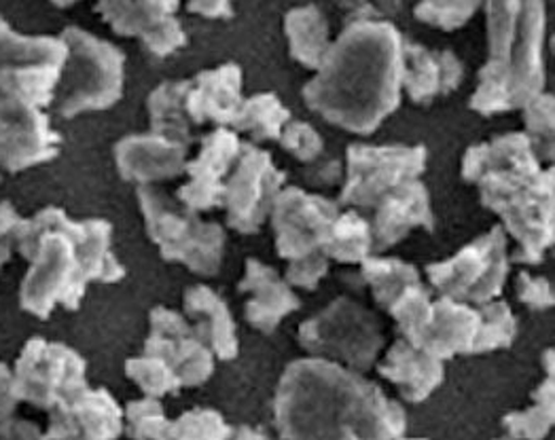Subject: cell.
I'll use <instances>...</instances> for the list:
<instances>
[{
    "instance_id": "cell-13",
    "label": "cell",
    "mask_w": 555,
    "mask_h": 440,
    "mask_svg": "<svg viewBox=\"0 0 555 440\" xmlns=\"http://www.w3.org/2000/svg\"><path fill=\"white\" fill-rule=\"evenodd\" d=\"M286 174L280 172L272 155L250 142H242L240 157L225 182L223 208L228 224L242 235L257 233L276 204Z\"/></svg>"
},
{
    "instance_id": "cell-43",
    "label": "cell",
    "mask_w": 555,
    "mask_h": 440,
    "mask_svg": "<svg viewBox=\"0 0 555 440\" xmlns=\"http://www.w3.org/2000/svg\"><path fill=\"white\" fill-rule=\"evenodd\" d=\"M328 261L331 259L324 255L323 250L308 255L304 259H297V261H288L286 282L291 286H297L304 290H314L328 271Z\"/></svg>"
},
{
    "instance_id": "cell-22",
    "label": "cell",
    "mask_w": 555,
    "mask_h": 440,
    "mask_svg": "<svg viewBox=\"0 0 555 440\" xmlns=\"http://www.w3.org/2000/svg\"><path fill=\"white\" fill-rule=\"evenodd\" d=\"M189 144L162 133L126 135L115 146V164L124 180L151 184L185 174Z\"/></svg>"
},
{
    "instance_id": "cell-7",
    "label": "cell",
    "mask_w": 555,
    "mask_h": 440,
    "mask_svg": "<svg viewBox=\"0 0 555 440\" xmlns=\"http://www.w3.org/2000/svg\"><path fill=\"white\" fill-rule=\"evenodd\" d=\"M66 57L68 44L62 37H24L0 17V108H47Z\"/></svg>"
},
{
    "instance_id": "cell-28",
    "label": "cell",
    "mask_w": 555,
    "mask_h": 440,
    "mask_svg": "<svg viewBox=\"0 0 555 440\" xmlns=\"http://www.w3.org/2000/svg\"><path fill=\"white\" fill-rule=\"evenodd\" d=\"M185 313L195 322L197 335L221 360H233L240 352L235 322L228 303L208 286H191L183 295Z\"/></svg>"
},
{
    "instance_id": "cell-16",
    "label": "cell",
    "mask_w": 555,
    "mask_h": 440,
    "mask_svg": "<svg viewBox=\"0 0 555 440\" xmlns=\"http://www.w3.org/2000/svg\"><path fill=\"white\" fill-rule=\"evenodd\" d=\"M181 0H95V11L121 37H134L155 57H168L186 44L177 20Z\"/></svg>"
},
{
    "instance_id": "cell-9",
    "label": "cell",
    "mask_w": 555,
    "mask_h": 440,
    "mask_svg": "<svg viewBox=\"0 0 555 440\" xmlns=\"http://www.w3.org/2000/svg\"><path fill=\"white\" fill-rule=\"evenodd\" d=\"M299 346L312 355L367 371L384 348V335L371 311L341 297L299 326Z\"/></svg>"
},
{
    "instance_id": "cell-38",
    "label": "cell",
    "mask_w": 555,
    "mask_h": 440,
    "mask_svg": "<svg viewBox=\"0 0 555 440\" xmlns=\"http://www.w3.org/2000/svg\"><path fill=\"white\" fill-rule=\"evenodd\" d=\"M481 4L483 0H420L414 15L426 26L452 33L468 24Z\"/></svg>"
},
{
    "instance_id": "cell-21",
    "label": "cell",
    "mask_w": 555,
    "mask_h": 440,
    "mask_svg": "<svg viewBox=\"0 0 555 440\" xmlns=\"http://www.w3.org/2000/svg\"><path fill=\"white\" fill-rule=\"evenodd\" d=\"M124 432V411L106 390L86 386L49 411L47 439H117Z\"/></svg>"
},
{
    "instance_id": "cell-6",
    "label": "cell",
    "mask_w": 555,
    "mask_h": 440,
    "mask_svg": "<svg viewBox=\"0 0 555 440\" xmlns=\"http://www.w3.org/2000/svg\"><path fill=\"white\" fill-rule=\"evenodd\" d=\"M62 39L68 44V57L55 89V108L64 119L81 113L106 111L124 95L126 55L92 33L66 28Z\"/></svg>"
},
{
    "instance_id": "cell-23",
    "label": "cell",
    "mask_w": 555,
    "mask_h": 440,
    "mask_svg": "<svg viewBox=\"0 0 555 440\" xmlns=\"http://www.w3.org/2000/svg\"><path fill=\"white\" fill-rule=\"evenodd\" d=\"M373 210L375 217L371 222V229L375 253H384L397 246L417 227L426 231L435 229L430 195L428 189L420 182V178L390 191Z\"/></svg>"
},
{
    "instance_id": "cell-32",
    "label": "cell",
    "mask_w": 555,
    "mask_h": 440,
    "mask_svg": "<svg viewBox=\"0 0 555 440\" xmlns=\"http://www.w3.org/2000/svg\"><path fill=\"white\" fill-rule=\"evenodd\" d=\"M146 108L151 117V132L162 133L189 146L197 140V133L189 126L183 111L181 81H166L153 89L146 100Z\"/></svg>"
},
{
    "instance_id": "cell-40",
    "label": "cell",
    "mask_w": 555,
    "mask_h": 440,
    "mask_svg": "<svg viewBox=\"0 0 555 440\" xmlns=\"http://www.w3.org/2000/svg\"><path fill=\"white\" fill-rule=\"evenodd\" d=\"M233 430L212 409H193L170 424L168 439H230Z\"/></svg>"
},
{
    "instance_id": "cell-33",
    "label": "cell",
    "mask_w": 555,
    "mask_h": 440,
    "mask_svg": "<svg viewBox=\"0 0 555 440\" xmlns=\"http://www.w3.org/2000/svg\"><path fill=\"white\" fill-rule=\"evenodd\" d=\"M288 121L291 113L276 93H257L242 102L232 128L235 132L248 133L255 142H266L278 140Z\"/></svg>"
},
{
    "instance_id": "cell-30",
    "label": "cell",
    "mask_w": 555,
    "mask_h": 440,
    "mask_svg": "<svg viewBox=\"0 0 555 440\" xmlns=\"http://www.w3.org/2000/svg\"><path fill=\"white\" fill-rule=\"evenodd\" d=\"M361 273L370 284L375 303L386 311L408 288L420 284L416 267L392 257H367L361 263Z\"/></svg>"
},
{
    "instance_id": "cell-37",
    "label": "cell",
    "mask_w": 555,
    "mask_h": 440,
    "mask_svg": "<svg viewBox=\"0 0 555 440\" xmlns=\"http://www.w3.org/2000/svg\"><path fill=\"white\" fill-rule=\"evenodd\" d=\"M126 375L139 386L146 397L162 398L166 394H179L183 388L177 373L157 355L144 353L140 358H130L126 362Z\"/></svg>"
},
{
    "instance_id": "cell-31",
    "label": "cell",
    "mask_w": 555,
    "mask_h": 440,
    "mask_svg": "<svg viewBox=\"0 0 555 440\" xmlns=\"http://www.w3.org/2000/svg\"><path fill=\"white\" fill-rule=\"evenodd\" d=\"M324 255L337 263L361 264L373 253V229L359 212H344L331 227Z\"/></svg>"
},
{
    "instance_id": "cell-39",
    "label": "cell",
    "mask_w": 555,
    "mask_h": 440,
    "mask_svg": "<svg viewBox=\"0 0 555 440\" xmlns=\"http://www.w3.org/2000/svg\"><path fill=\"white\" fill-rule=\"evenodd\" d=\"M170 424L157 398L146 397L126 406V432L132 439H168Z\"/></svg>"
},
{
    "instance_id": "cell-5",
    "label": "cell",
    "mask_w": 555,
    "mask_h": 440,
    "mask_svg": "<svg viewBox=\"0 0 555 440\" xmlns=\"http://www.w3.org/2000/svg\"><path fill=\"white\" fill-rule=\"evenodd\" d=\"M140 210L151 242L159 246L164 261L183 263L197 275L219 273L225 255V229L219 222H204L195 210L177 204L166 193L142 184Z\"/></svg>"
},
{
    "instance_id": "cell-10",
    "label": "cell",
    "mask_w": 555,
    "mask_h": 440,
    "mask_svg": "<svg viewBox=\"0 0 555 440\" xmlns=\"http://www.w3.org/2000/svg\"><path fill=\"white\" fill-rule=\"evenodd\" d=\"M426 157L424 146L350 144L339 202L373 210L390 191L422 177Z\"/></svg>"
},
{
    "instance_id": "cell-35",
    "label": "cell",
    "mask_w": 555,
    "mask_h": 440,
    "mask_svg": "<svg viewBox=\"0 0 555 440\" xmlns=\"http://www.w3.org/2000/svg\"><path fill=\"white\" fill-rule=\"evenodd\" d=\"M526 135L539 159L555 161V95L541 91L524 108Z\"/></svg>"
},
{
    "instance_id": "cell-48",
    "label": "cell",
    "mask_w": 555,
    "mask_h": 440,
    "mask_svg": "<svg viewBox=\"0 0 555 440\" xmlns=\"http://www.w3.org/2000/svg\"><path fill=\"white\" fill-rule=\"evenodd\" d=\"M55 7H60V9H64V7H73L75 2H79V0H51Z\"/></svg>"
},
{
    "instance_id": "cell-29",
    "label": "cell",
    "mask_w": 555,
    "mask_h": 440,
    "mask_svg": "<svg viewBox=\"0 0 555 440\" xmlns=\"http://www.w3.org/2000/svg\"><path fill=\"white\" fill-rule=\"evenodd\" d=\"M284 33L295 62L310 70H319L331 47L328 22L314 4L291 9L284 17Z\"/></svg>"
},
{
    "instance_id": "cell-36",
    "label": "cell",
    "mask_w": 555,
    "mask_h": 440,
    "mask_svg": "<svg viewBox=\"0 0 555 440\" xmlns=\"http://www.w3.org/2000/svg\"><path fill=\"white\" fill-rule=\"evenodd\" d=\"M517 335V322L505 301H490L479 306V333L475 341V352L488 353L509 348Z\"/></svg>"
},
{
    "instance_id": "cell-1",
    "label": "cell",
    "mask_w": 555,
    "mask_h": 440,
    "mask_svg": "<svg viewBox=\"0 0 555 440\" xmlns=\"http://www.w3.org/2000/svg\"><path fill=\"white\" fill-rule=\"evenodd\" d=\"M403 44L386 20H352L304 88L308 108L346 132H375L401 106Z\"/></svg>"
},
{
    "instance_id": "cell-34",
    "label": "cell",
    "mask_w": 555,
    "mask_h": 440,
    "mask_svg": "<svg viewBox=\"0 0 555 440\" xmlns=\"http://www.w3.org/2000/svg\"><path fill=\"white\" fill-rule=\"evenodd\" d=\"M555 426V375L532 392V406L515 411L503 419V428L513 439H543Z\"/></svg>"
},
{
    "instance_id": "cell-41",
    "label": "cell",
    "mask_w": 555,
    "mask_h": 440,
    "mask_svg": "<svg viewBox=\"0 0 555 440\" xmlns=\"http://www.w3.org/2000/svg\"><path fill=\"white\" fill-rule=\"evenodd\" d=\"M20 398L13 388V373L7 364H0V439H41L46 437L33 422L15 419Z\"/></svg>"
},
{
    "instance_id": "cell-45",
    "label": "cell",
    "mask_w": 555,
    "mask_h": 440,
    "mask_svg": "<svg viewBox=\"0 0 555 440\" xmlns=\"http://www.w3.org/2000/svg\"><path fill=\"white\" fill-rule=\"evenodd\" d=\"M22 217L15 212L11 202H0V271L11 259L13 246H17V229Z\"/></svg>"
},
{
    "instance_id": "cell-47",
    "label": "cell",
    "mask_w": 555,
    "mask_h": 440,
    "mask_svg": "<svg viewBox=\"0 0 555 440\" xmlns=\"http://www.w3.org/2000/svg\"><path fill=\"white\" fill-rule=\"evenodd\" d=\"M543 368L547 371V375H555V350L543 352Z\"/></svg>"
},
{
    "instance_id": "cell-4",
    "label": "cell",
    "mask_w": 555,
    "mask_h": 440,
    "mask_svg": "<svg viewBox=\"0 0 555 440\" xmlns=\"http://www.w3.org/2000/svg\"><path fill=\"white\" fill-rule=\"evenodd\" d=\"M488 62L468 106L492 117L524 108L545 88V0H483Z\"/></svg>"
},
{
    "instance_id": "cell-8",
    "label": "cell",
    "mask_w": 555,
    "mask_h": 440,
    "mask_svg": "<svg viewBox=\"0 0 555 440\" xmlns=\"http://www.w3.org/2000/svg\"><path fill=\"white\" fill-rule=\"evenodd\" d=\"M426 275L441 297L477 308L499 299L509 275L505 227L496 224L466 244L452 259L428 264Z\"/></svg>"
},
{
    "instance_id": "cell-27",
    "label": "cell",
    "mask_w": 555,
    "mask_h": 440,
    "mask_svg": "<svg viewBox=\"0 0 555 440\" xmlns=\"http://www.w3.org/2000/svg\"><path fill=\"white\" fill-rule=\"evenodd\" d=\"M377 373L397 386L399 394L408 402H424L443 384V360L412 346L408 339H399L377 364Z\"/></svg>"
},
{
    "instance_id": "cell-12",
    "label": "cell",
    "mask_w": 555,
    "mask_h": 440,
    "mask_svg": "<svg viewBox=\"0 0 555 440\" xmlns=\"http://www.w3.org/2000/svg\"><path fill=\"white\" fill-rule=\"evenodd\" d=\"M86 371L88 362L68 346L35 337L15 362L13 388L20 400L51 411L88 386Z\"/></svg>"
},
{
    "instance_id": "cell-46",
    "label": "cell",
    "mask_w": 555,
    "mask_h": 440,
    "mask_svg": "<svg viewBox=\"0 0 555 440\" xmlns=\"http://www.w3.org/2000/svg\"><path fill=\"white\" fill-rule=\"evenodd\" d=\"M186 9L206 20H232L233 0H186Z\"/></svg>"
},
{
    "instance_id": "cell-2",
    "label": "cell",
    "mask_w": 555,
    "mask_h": 440,
    "mask_svg": "<svg viewBox=\"0 0 555 440\" xmlns=\"http://www.w3.org/2000/svg\"><path fill=\"white\" fill-rule=\"evenodd\" d=\"M274 424L284 439H397L408 430V415L361 373L314 355L286 366Z\"/></svg>"
},
{
    "instance_id": "cell-44",
    "label": "cell",
    "mask_w": 555,
    "mask_h": 440,
    "mask_svg": "<svg viewBox=\"0 0 555 440\" xmlns=\"http://www.w3.org/2000/svg\"><path fill=\"white\" fill-rule=\"evenodd\" d=\"M517 299L526 306V308L543 309L555 308V290L550 284V280L545 277H532L528 271H521L517 275Z\"/></svg>"
},
{
    "instance_id": "cell-24",
    "label": "cell",
    "mask_w": 555,
    "mask_h": 440,
    "mask_svg": "<svg viewBox=\"0 0 555 440\" xmlns=\"http://www.w3.org/2000/svg\"><path fill=\"white\" fill-rule=\"evenodd\" d=\"M237 290L250 295L244 308L248 324L266 335H272L288 313L301 308L291 284L278 275L274 267L257 259L246 261V273L237 284Z\"/></svg>"
},
{
    "instance_id": "cell-3",
    "label": "cell",
    "mask_w": 555,
    "mask_h": 440,
    "mask_svg": "<svg viewBox=\"0 0 555 440\" xmlns=\"http://www.w3.org/2000/svg\"><path fill=\"white\" fill-rule=\"evenodd\" d=\"M108 220H73L60 208L22 219L17 250L30 263L22 282V309L49 318L57 306L79 309L90 282L115 284L126 275L111 250Z\"/></svg>"
},
{
    "instance_id": "cell-26",
    "label": "cell",
    "mask_w": 555,
    "mask_h": 440,
    "mask_svg": "<svg viewBox=\"0 0 555 440\" xmlns=\"http://www.w3.org/2000/svg\"><path fill=\"white\" fill-rule=\"evenodd\" d=\"M463 62L452 51H433L424 44H403V89L414 104H428L461 88Z\"/></svg>"
},
{
    "instance_id": "cell-14",
    "label": "cell",
    "mask_w": 555,
    "mask_h": 440,
    "mask_svg": "<svg viewBox=\"0 0 555 440\" xmlns=\"http://www.w3.org/2000/svg\"><path fill=\"white\" fill-rule=\"evenodd\" d=\"M517 242V263L537 264L555 248V161L519 186L496 212Z\"/></svg>"
},
{
    "instance_id": "cell-15",
    "label": "cell",
    "mask_w": 555,
    "mask_h": 440,
    "mask_svg": "<svg viewBox=\"0 0 555 440\" xmlns=\"http://www.w3.org/2000/svg\"><path fill=\"white\" fill-rule=\"evenodd\" d=\"M337 215V204L323 195L306 193L299 186L282 189L270 215L276 233L278 257L297 261L321 253Z\"/></svg>"
},
{
    "instance_id": "cell-25",
    "label": "cell",
    "mask_w": 555,
    "mask_h": 440,
    "mask_svg": "<svg viewBox=\"0 0 555 440\" xmlns=\"http://www.w3.org/2000/svg\"><path fill=\"white\" fill-rule=\"evenodd\" d=\"M479 333V309L470 303L441 297L433 301L428 322L417 339L422 348L441 360L454 355H473Z\"/></svg>"
},
{
    "instance_id": "cell-17",
    "label": "cell",
    "mask_w": 555,
    "mask_h": 440,
    "mask_svg": "<svg viewBox=\"0 0 555 440\" xmlns=\"http://www.w3.org/2000/svg\"><path fill=\"white\" fill-rule=\"evenodd\" d=\"M151 333L144 353L157 355L177 373L183 388H197L215 373V352L185 318L168 308L151 311Z\"/></svg>"
},
{
    "instance_id": "cell-11",
    "label": "cell",
    "mask_w": 555,
    "mask_h": 440,
    "mask_svg": "<svg viewBox=\"0 0 555 440\" xmlns=\"http://www.w3.org/2000/svg\"><path fill=\"white\" fill-rule=\"evenodd\" d=\"M541 170L530 138L526 132H511L466 148L461 172L466 182L477 184L483 208L499 212L511 195Z\"/></svg>"
},
{
    "instance_id": "cell-42",
    "label": "cell",
    "mask_w": 555,
    "mask_h": 440,
    "mask_svg": "<svg viewBox=\"0 0 555 440\" xmlns=\"http://www.w3.org/2000/svg\"><path fill=\"white\" fill-rule=\"evenodd\" d=\"M278 142L284 151H288L295 159L304 164L317 161L324 151L323 138L310 124L304 121H288L280 133Z\"/></svg>"
},
{
    "instance_id": "cell-19",
    "label": "cell",
    "mask_w": 555,
    "mask_h": 440,
    "mask_svg": "<svg viewBox=\"0 0 555 440\" xmlns=\"http://www.w3.org/2000/svg\"><path fill=\"white\" fill-rule=\"evenodd\" d=\"M62 138L49 124L43 108H0V168L24 172L57 157Z\"/></svg>"
},
{
    "instance_id": "cell-20",
    "label": "cell",
    "mask_w": 555,
    "mask_h": 440,
    "mask_svg": "<svg viewBox=\"0 0 555 440\" xmlns=\"http://www.w3.org/2000/svg\"><path fill=\"white\" fill-rule=\"evenodd\" d=\"M183 111L186 121L197 133L204 126H232L242 98V68L223 64L212 70H202L193 79L181 81Z\"/></svg>"
},
{
    "instance_id": "cell-49",
    "label": "cell",
    "mask_w": 555,
    "mask_h": 440,
    "mask_svg": "<svg viewBox=\"0 0 555 440\" xmlns=\"http://www.w3.org/2000/svg\"><path fill=\"white\" fill-rule=\"evenodd\" d=\"M552 49H554V53H555V35H554V39H552Z\"/></svg>"
},
{
    "instance_id": "cell-18",
    "label": "cell",
    "mask_w": 555,
    "mask_h": 440,
    "mask_svg": "<svg viewBox=\"0 0 555 440\" xmlns=\"http://www.w3.org/2000/svg\"><path fill=\"white\" fill-rule=\"evenodd\" d=\"M242 140L228 128H217L202 138L195 159L186 161V182L179 186L177 197L186 208L206 212L223 206L225 182L240 157Z\"/></svg>"
},
{
    "instance_id": "cell-50",
    "label": "cell",
    "mask_w": 555,
    "mask_h": 440,
    "mask_svg": "<svg viewBox=\"0 0 555 440\" xmlns=\"http://www.w3.org/2000/svg\"><path fill=\"white\" fill-rule=\"evenodd\" d=\"M554 255H555V248H554Z\"/></svg>"
}]
</instances>
